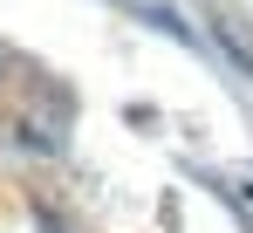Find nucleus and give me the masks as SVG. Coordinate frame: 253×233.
<instances>
[{
    "mask_svg": "<svg viewBox=\"0 0 253 233\" xmlns=\"http://www.w3.org/2000/svg\"><path fill=\"white\" fill-rule=\"evenodd\" d=\"M7 76H14V55H7V48H0V82H7Z\"/></svg>",
    "mask_w": 253,
    "mask_h": 233,
    "instance_id": "f03ea898",
    "label": "nucleus"
},
{
    "mask_svg": "<svg viewBox=\"0 0 253 233\" xmlns=\"http://www.w3.org/2000/svg\"><path fill=\"white\" fill-rule=\"evenodd\" d=\"M14 144H21V151H42V158H55V151H62V130H55L48 116H21V123H14Z\"/></svg>",
    "mask_w": 253,
    "mask_h": 233,
    "instance_id": "f257e3e1",
    "label": "nucleus"
}]
</instances>
